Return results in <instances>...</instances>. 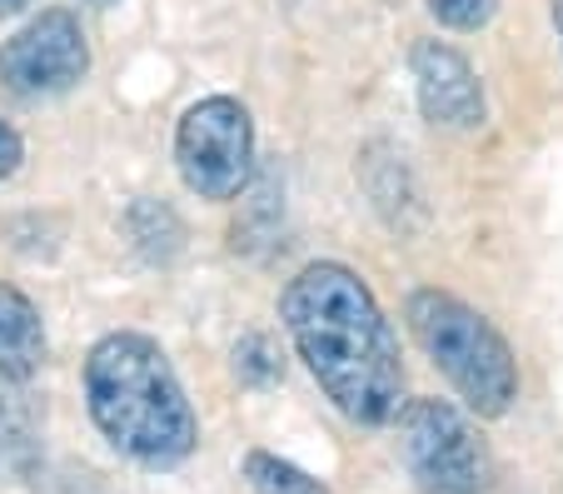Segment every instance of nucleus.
<instances>
[{"label":"nucleus","instance_id":"obj_3","mask_svg":"<svg viewBox=\"0 0 563 494\" xmlns=\"http://www.w3.org/2000/svg\"><path fill=\"white\" fill-rule=\"evenodd\" d=\"M405 320L429 365L459 389V399L478 419L509 415V405L519 399V360L489 315H478L459 295L424 285L405 300Z\"/></svg>","mask_w":563,"mask_h":494},{"label":"nucleus","instance_id":"obj_12","mask_svg":"<svg viewBox=\"0 0 563 494\" xmlns=\"http://www.w3.org/2000/svg\"><path fill=\"white\" fill-rule=\"evenodd\" d=\"M21 155H25V145H21V135H15V125L0 120V180H11V175L21 171Z\"/></svg>","mask_w":563,"mask_h":494},{"label":"nucleus","instance_id":"obj_6","mask_svg":"<svg viewBox=\"0 0 563 494\" xmlns=\"http://www.w3.org/2000/svg\"><path fill=\"white\" fill-rule=\"evenodd\" d=\"M90 70V41L75 11H41L0 45V86L21 100L65 96Z\"/></svg>","mask_w":563,"mask_h":494},{"label":"nucleus","instance_id":"obj_9","mask_svg":"<svg viewBox=\"0 0 563 494\" xmlns=\"http://www.w3.org/2000/svg\"><path fill=\"white\" fill-rule=\"evenodd\" d=\"M245 480L255 484L260 494H330L324 480H314V474H305L299 464L279 460V454H269V450L245 454Z\"/></svg>","mask_w":563,"mask_h":494},{"label":"nucleus","instance_id":"obj_1","mask_svg":"<svg viewBox=\"0 0 563 494\" xmlns=\"http://www.w3.org/2000/svg\"><path fill=\"white\" fill-rule=\"evenodd\" d=\"M279 325L344 419L369 430L394 425L405 409V360L374 290L350 265L314 260L299 270L279 295Z\"/></svg>","mask_w":563,"mask_h":494},{"label":"nucleus","instance_id":"obj_8","mask_svg":"<svg viewBox=\"0 0 563 494\" xmlns=\"http://www.w3.org/2000/svg\"><path fill=\"white\" fill-rule=\"evenodd\" d=\"M45 365V325L31 295L0 279V375L25 385Z\"/></svg>","mask_w":563,"mask_h":494},{"label":"nucleus","instance_id":"obj_5","mask_svg":"<svg viewBox=\"0 0 563 494\" xmlns=\"http://www.w3.org/2000/svg\"><path fill=\"white\" fill-rule=\"evenodd\" d=\"M175 165L190 195L234 200L255 171V120L234 96H205L180 116Z\"/></svg>","mask_w":563,"mask_h":494},{"label":"nucleus","instance_id":"obj_14","mask_svg":"<svg viewBox=\"0 0 563 494\" xmlns=\"http://www.w3.org/2000/svg\"><path fill=\"white\" fill-rule=\"evenodd\" d=\"M553 25H559V41H563V0H553Z\"/></svg>","mask_w":563,"mask_h":494},{"label":"nucleus","instance_id":"obj_10","mask_svg":"<svg viewBox=\"0 0 563 494\" xmlns=\"http://www.w3.org/2000/svg\"><path fill=\"white\" fill-rule=\"evenodd\" d=\"M494 11H499V0H429V15L444 31H484Z\"/></svg>","mask_w":563,"mask_h":494},{"label":"nucleus","instance_id":"obj_13","mask_svg":"<svg viewBox=\"0 0 563 494\" xmlns=\"http://www.w3.org/2000/svg\"><path fill=\"white\" fill-rule=\"evenodd\" d=\"M31 0H0V15H21Z\"/></svg>","mask_w":563,"mask_h":494},{"label":"nucleus","instance_id":"obj_2","mask_svg":"<svg viewBox=\"0 0 563 494\" xmlns=\"http://www.w3.org/2000/svg\"><path fill=\"white\" fill-rule=\"evenodd\" d=\"M86 405L110 450L140 470H180L200 444V419L170 355L140 330H115L90 344Z\"/></svg>","mask_w":563,"mask_h":494},{"label":"nucleus","instance_id":"obj_4","mask_svg":"<svg viewBox=\"0 0 563 494\" xmlns=\"http://www.w3.org/2000/svg\"><path fill=\"white\" fill-rule=\"evenodd\" d=\"M399 464L419 494H494V460L449 399H405L394 415Z\"/></svg>","mask_w":563,"mask_h":494},{"label":"nucleus","instance_id":"obj_11","mask_svg":"<svg viewBox=\"0 0 563 494\" xmlns=\"http://www.w3.org/2000/svg\"><path fill=\"white\" fill-rule=\"evenodd\" d=\"M234 370H240L245 380H269L275 375V365H269V344L260 340V334H250V340L234 350Z\"/></svg>","mask_w":563,"mask_h":494},{"label":"nucleus","instance_id":"obj_15","mask_svg":"<svg viewBox=\"0 0 563 494\" xmlns=\"http://www.w3.org/2000/svg\"><path fill=\"white\" fill-rule=\"evenodd\" d=\"M90 6H115V0H90Z\"/></svg>","mask_w":563,"mask_h":494},{"label":"nucleus","instance_id":"obj_7","mask_svg":"<svg viewBox=\"0 0 563 494\" xmlns=\"http://www.w3.org/2000/svg\"><path fill=\"white\" fill-rule=\"evenodd\" d=\"M415 70V90H419V110L429 125L444 130H478L489 106H484V80L478 70L444 41H419L409 55Z\"/></svg>","mask_w":563,"mask_h":494}]
</instances>
